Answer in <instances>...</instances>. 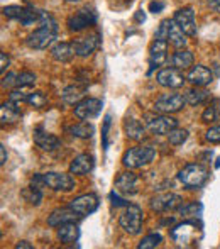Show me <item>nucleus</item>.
I'll list each match as a JSON object with an SVG mask.
<instances>
[{
	"instance_id": "obj_23",
	"label": "nucleus",
	"mask_w": 220,
	"mask_h": 249,
	"mask_svg": "<svg viewBox=\"0 0 220 249\" xmlns=\"http://www.w3.org/2000/svg\"><path fill=\"white\" fill-rule=\"evenodd\" d=\"M168 41L176 50H181V48L186 46V34L183 33V29L178 26L174 19H169V22H168Z\"/></svg>"
},
{
	"instance_id": "obj_37",
	"label": "nucleus",
	"mask_w": 220,
	"mask_h": 249,
	"mask_svg": "<svg viewBox=\"0 0 220 249\" xmlns=\"http://www.w3.org/2000/svg\"><path fill=\"white\" fill-rule=\"evenodd\" d=\"M219 117H220V114L217 112V108L214 107V104L208 105L203 114H202V121L203 122H214V121H217Z\"/></svg>"
},
{
	"instance_id": "obj_2",
	"label": "nucleus",
	"mask_w": 220,
	"mask_h": 249,
	"mask_svg": "<svg viewBox=\"0 0 220 249\" xmlns=\"http://www.w3.org/2000/svg\"><path fill=\"white\" fill-rule=\"evenodd\" d=\"M156 158V149L151 146H135L124 153L122 156V164L129 170H137L146 164H149Z\"/></svg>"
},
{
	"instance_id": "obj_32",
	"label": "nucleus",
	"mask_w": 220,
	"mask_h": 249,
	"mask_svg": "<svg viewBox=\"0 0 220 249\" xmlns=\"http://www.w3.org/2000/svg\"><path fill=\"white\" fill-rule=\"evenodd\" d=\"M161 243H163L161 234L152 232V234H148L146 237H142V241L137 244V249H152V248H158Z\"/></svg>"
},
{
	"instance_id": "obj_6",
	"label": "nucleus",
	"mask_w": 220,
	"mask_h": 249,
	"mask_svg": "<svg viewBox=\"0 0 220 249\" xmlns=\"http://www.w3.org/2000/svg\"><path fill=\"white\" fill-rule=\"evenodd\" d=\"M144 121H146V127L149 129V132L156 136H168L174 127H178V119L169 117V115H166V114H161V115L146 114Z\"/></svg>"
},
{
	"instance_id": "obj_16",
	"label": "nucleus",
	"mask_w": 220,
	"mask_h": 249,
	"mask_svg": "<svg viewBox=\"0 0 220 249\" xmlns=\"http://www.w3.org/2000/svg\"><path fill=\"white\" fill-rule=\"evenodd\" d=\"M95 20H97V14L93 10L82 9L68 19V27L71 31H83L88 26H92V24H95Z\"/></svg>"
},
{
	"instance_id": "obj_43",
	"label": "nucleus",
	"mask_w": 220,
	"mask_h": 249,
	"mask_svg": "<svg viewBox=\"0 0 220 249\" xmlns=\"http://www.w3.org/2000/svg\"><path fill=\"white\" fill-rule=\"evenodd\" d=\"M110 200H112V205H115V207H122V205H127V202H125L122 197H118V192L117 190H114L110 194Z\"/></svg>"
},
{
	"instance_id": "obj_29",
	"label": "nucleus",
	"mask_w": 220,
	"mask_h": 249,
	"mask_svg": "<svg viewBox=\"0 0 220 249\" xmlns=\"http://www.w3.org/2000/svg\"><path fill=\"white\" fill-rule=\"evenodd\" d=\"M61 99L68 105H76L80 100L85 99V89H80V87L71 85V87H68V89L63 90Z\"/></svg>"
},
{
	"instance_id": "obj_28",
	"label": "nucleus",
	"mask_w": 220,
	"mask_h": 249,
	"mask_svg": "<svg viewBox=\"0 0 220 249\" xmlns=\"http://www.w3.org/2000/svg\"><path fill=\"white\" fill-rule=\"evenodd\" d=\"M171 61H173L174 68L186 70V68H190V66L193 65V54H191V51H188V50H178L173 54Z\"/></svg>"
},
{
	"instance_id": "obj_40",
	"label": "nucleus",
	"mask_w": 220,
	"mask_h": 249,
	"mask_svg": "<svg viewBox=\"0 0 220 249\" xmlns=\"http://www.w3.org/2000/svg\"><path fill=\"white\" fill-rule=\"evenodd\" d=\"M180 210L183 215H197V213L202 212V205L200 203H188V205L181 207Z\"/></svg>"
},
{
	"instance_id": "obj_22",
	"label": "nucleus",
	"mask_w": 220,
	"mask_h": 249,
	"mask_svg": "<svg viewBox=\"0 0 220 249\" xmlns=\"http://www.w3.org/2000/svg\"><path fill=\"white\" fill-rule=\"evenodd\" d=\"M168 39H159L156 37L154 43L149 48V59H151V66H161L168 58Z\"/></svg>"
},
{
	"instance_id": "obj_45",
	"label": "nucleus",
	"mask_w": 220,
	"mask_h": 249,
	"mask_svg": "<svg viewBox=\"0 0 220 249\" xmlns=\"http://www.w3.org/2000/svg\"><path fill=\"white\" fill-rule=\"evenodd\" d=\"M163 9H165V3H163V2H151V3H149V10H151V12H154V14L161 12Z\"/></svg>"
},
{
	"instance_id": "obj_49",
	"label": "nucleus",
	"mask_w": 220,
	"mask_h": 249,
	"mask_svg": "<svg viewBox=\"0 0 220 249\" xmlns=\"http://www.w3.org/2000/svg\"><path fill=\"white\" fill-rule=\"evenodd\" d=\"M135 20H139V22H144V20H146V16H144V12H142V10H139V12L135 14Z\"/></svg>"
},
{
	"instance_id": "obj_8",
	"label": "nucleus",
	"mask_w": 220,
	"mask_h": 249,
	"mask_svg": "<svg viewBox=\"0 0 220 249\" xmlns=\"http://www.w3.org/2000/svg\"><path fill=\"white\" fill-rule=\"evenodd\" d=\"M44 185L50 187L51 190L56 192H71L75 188V178L71 177V173H44L43 175Z\"/></svg>"
},
{
	"instance_id": "obj_10",
	"label": "nucleus",
	"mask_w": 220,
	"mask_h": 249,
	"mask_svg": "<svg viewBox=\"0 0 220 249\" xmlns=\"http://www.w3.org/2000/svg\"><path fill=\"white\" fill-rule=\"evenodd\" d=\"M102 110V100L99 99H86L80 100L78 104L75 105V115L80 119V121H90V119H95L97 115Z\"/></svg>"
},
{
	"instance_id": "obj_4",
	"label": "nucleus",
	"mask_w": 220,
	"mask_h": 249,
	"mask_svg": "<svg viewBox=\"0 0 220 249\" xmlns=\"http://www.w3.org/2000/svg\"><path fill=\"white\" fill-rule=\"evenodd\" d=\"M56 36H58V26H41L27 36L26 44L31 50H46L54 43Z\"/></svg>"
},
{
	"instance_id": "obj_3",
	"label": "nucleus",
	"mask_w": 220,
	"mask_h": 249,
	"mask_svg": "<svg viewBox=\"0 0 220 249\" xmlns=\"http://www.w3.org/2000/svg\"><path fill=\"white\" fill-rule=\"evenodd\" d=\"M208 178V171L203 164L200 163H190L180 170L178 173V180L185 185L186 188H200L202 185L207 181Z\"/></svg>"
},
{
	"instance_id": "obj_1",
	"label": "nucleus",
	"mask_w": 220,
	"mask_h": 249,
	"mask_svg": "<svg viewBox=\"0 0 220 249\" xmlns=\"http://www.w3.org/2000/svg\"><path fill=\"white\" fill-rule=\"evenodd\" d=\"M171 237L178 246H193L202 241L203 231L197 220H185L171 231Z\"/></svg>"
},
{
	"instance_id": "obj_13",
	"label": "nucleus",
	"mask_w": 220,
	"mask_h": 249,
	"mask_svg": "<svg viewBox=\"0 0 220 249\" xmlns=\"http://www.w3.org/2000/svg\"><path fill=\"white\" fill-rule=\"evenodd\" d=\"M173 19L176 20V24L183 29V33L188 37H193L197 34V20H195V12L191 7H185V9L176 10Z\"/></svg>"
},
{
	"instance_id": "obj_47",
	"label": "nucleus",
	"mask_w": 220,
	"mask_h": 249,
	"mask_svg": "<svg viewBox=\"0 0 220 249\" xmlns=\"http://www.w3.org/2000/svg\"><path fill=\"white\" fill-rule=\"evenodd\" d=\"M5 161H7V151H5V146H0V164H5Z\"/></svg>"
},
{
	"instance_id": "obj_11",
	"label": "nucleus",
	"mask_w": 220,
	"mask_h": 249,
	"mask_svg": "<svg viewBox=\"0 0 220 249\" xmlns=\"http://www.w3.org/2000/svg\"><path fill=\"white\" fill-rule=\"evenodd\" d=\"M68 207H71L80 217H86L99 209V198L93 194H85V195H80V197L73 198Z\"/></svg>"
},
{
	"instance_id": "obj_26",
	"label": "nucleus",
	"mask_w": 220,
	"mask_h": 249,
	"mask_svg": "<svg viewBox=\"0 0 220 249\" xmlns=\"http://www.w3.org/2000/svg\"><path fill=\"white\" fill-rule=\"evenodd\" d=\"M75 48H73V43H59L51 50V56L59 63H66L75 56Z\"/></svg>"
},
{
	"instance_id": "obj_33",
	"label": "nucleus",
	"mask_w": 220,
	"mask_h": 249,
	"mask_svg": "<svg viewBox=\"0 0 220 249\" xmlns=\"http://www.w3.org/2000/svg\"><path fill=\"white\" fill-rule=\"evenodd\" d=\"M22 197L26 198L31 205H39V203L43 202V192H41V188L31 185L29 188H26V190L22 192Z\"/></svg>"
},
{
	"instance_id": "obj_18",
	"label": "nucleus",
	"mask_w": 220,
	"mask_h": 249,
	"mask_svg": "<svg viewBox=\"0 0 220 249\" xmlns=\"http://www.w3.org/2000/svg\"><path fill=\"white\" fill-rule=\"evenodd\" d=\"M186 80L193 87H207V85H210V83L214 82V73H212L208 68H205V66L197 65V66H193V68L190 70Z\"/></svg>"
},
{
	"instance_id": "obj_39",
	"label": "nucleus",
	"mask_w": 220,
	"mask_h": 249,
	"mask_svg": "<svg viewBox=\"0 0 220 249\" xmlns=\"http://www.w3.org/2000/svg\"><path fill=\"white\" fill-rule=\"evenodd\" d=\"M205 139L212 144H220V125H215V127H210L205 134Z\"/></svg>"
},
{
	"instance_id": "obj_15",
	"label": "nucleus",
	"mask_w": 220,
	"mask_h": 249,
	"mask_svg": "<svg viewBox=\"0 0 220 249\" xmlns=\"http://www.w3.org/2000/svg\"><path fill=\"white\" fill-rule=\"evenodd\" d=\"M181 197L176 194H163L151 200V209L156 212H169L181 207Z\"/></svg>"
},
{
	"instance_id": "obj_50",
	"label": "nucleus",
	"mask_w": 220,
	"mask_h": 249,
	"mask_svg": "<svg viewBox=\"0 0 220 249\" xmlns=\"http://www.w3.org/2000/svg\"><path fill=\"white\" fill-rule=\"evenodd\" d=\"M66 2H69V3H78L80 0H66Z\"/></svg>"
},
{
	"instance_id": "obj_27",
	"label": "nucleus",
	"mask_w": 220,
	"mask_h": 249,
	"mask_svg": "<svg viewBox=\"0 0 220 249\" xmlns=\"http://www.w3.org/2000/svg\"><path fill=\"white\" fill-rule=\"evenodd\" d=\"M124 132L132 141H141L144 138V125L135 119H125L124 121Z\"/></svg>"
},
{
	"instance_id": "obj_14",
	"label": "nucleus",
	"mask_w": 220,
	"mask_h": 249,
	"mask_svg": "<svg viewBox=\"0 0 220 249\" xmlns=\"http://www.w3.org/2000/svg\"><path fill=\"white\" fill-rule=\"evenodd\" d=\"M156 82L165 89H181L185 85V76L178 68H163L156 75Z\"/></svg>"
},
{
	"instance_id": "obj_24",
	"label": "nucleus",
	"mask_w": 220,
	"mask_h": 249,
	"mask_svg": "<svg viewBox=\"0 0 220 249\" xmlns=\"http://www.w3.org/2000/svg\"><path fill=\"white\" fill-rule=\"evenodd\" d=\"M19 117H20L19 104L9 100V102H5V104L2 105V108H0V122H2V125L14 124V122L19 121Z\"/></svg>"
},
{
	"instance_id": "obj_25",
	"label": "nucleus",
	"mask_w": 220,
	"mask_h": 249,
	"mask_svg": "<svg viewBox=\"0 0 220 249\" xmlns=\"http://www.w3.org/2000/svg\"><path fill=\"white\" fill-rule=\"evenodd\" d=\"M58 239L65 244H73L78 241L80 237V229L75 222H68V224H63V226L58 227V232H56Z\"/></svg>"
},
{
	"instance_id": "obj_20",
	"label": "nucleus",
	"mask_w": 220,
	"mask_h": 249,
	"mask_svg": "<svg viewBox=\"0 0 220 249\" xmlns=\"http://www.w3.org/2000/svg\"><path fill=\"white\" fill-rule=\"evenodd\" d=\"M34 142L43 151H54L61 146V141L54 134H50L48 131H44L43 127L34 129Z\"/></svg>"
},
{
	"instance_id": "obj_36",
	"label": "nucleus",
	"mask_w": 220,
	"mask_h": 249,
	"mask_svg": "<svg viewBox=\"0 0 220 249\" xmlns=\"http://www.w3.org/2000/svg\"><path fill=\"white\" fill-rule=\"evenodd\" d=\"M27 104H31L33 107H44V104H46V97H44L43 92H33L29 93V97H27Z\"/></svg>"
},
{
	"instance_id": "obj_9",
	"label": "nucleus",
	"mask_w": 220,
	"mask_h": 249,
	"mask_svg": "<svg viewBox=\"0 0 220 249\" xmlns=\"http://www.w3.org/2000/svg\"><path fill=\"white\" fill-rule=\"evenodd\" d=\"M186 100H185V95H180V93H165L159 99H156L154 102V110L161 112V114H173V112H178L185 107Z\"/></svg>"
},
{
	"instance_id": "obj_5",
	"label": "nucleus",
	"mask_w": 220,
	"mask_h": 249,
	"mask_svg": "<svg viewBox=\"0 0 220 249\" xmlns=\"http://www.w3.org/2000/svg\"><path fill=\"white\" fill-rule=\"evenodd\" d=\"M118 226L124 232L131 236H137L142 231V209L139 205H129L125 212L118 217Z\"/></svg>"
},
{
	"instance_id": "obj_34",
	"label": "nucleus",
	"mask_w": 220,
	"mask_h": 249,
	"mask_svg": "<svg viewBox=\"0 0 220 249\" xmlns=\"http://www.w3.org/2000/svg\"><path fill=\"white\" fill-rule=\"evenodd\" d=\"M188 139V131L186 129H180L174 127L173 131L168 134V141H169L171 146H181L185 141Z\"/></svg>"
},
{
	"instance_id": "obj_19",
	"label": "nucleus",
	"mask_w": 220,
	"mask_h": 249,
	"mask_svg": "<svg viewBox=\"0 0 220 249\" xmlns=\"http://www.w3.org/2000/svg\"><path fill=\"white\" fill-rule=\"evenodd\" d=\"M73 48H75L76 56L86 58V56H90L99 48V36H97V34H90V36L75 39L73 41Z\"/></svg>"
},
{
	"instance_id": "obj_35",
	"label": "nucleus",
	"mask_w": 220,
	"mask_h": 249,
	"mask_svg": "<svg viewBox=\"0 0 220 249\" xmlns=\"http://www.w3.org/2000/svg\"><path fill=\"white\" fill-rule=\"evenodd\" d=\"M36 83V75L31 71H22L17 75V87L20 89H29Z\"/></svg>"
},
{
	"instance_id": "obj_48",
	"label": "nucleus",
	"mask_w": 220,
	"mask_h": 249,
	"mask_svg": "<svg viewBox=\"0 0 220 249\" xmlns=\"http://www.w3.org/2000/svg\"><path fill=\"white\" fill-rule=\"evenodd\" d=\"M20 248L31 249V248H33V244H29L27 241H20V243H17V244H16V249H20Z\"/></svg>"
},
{
	"instance_id": "obj_42",
	"label": "nucleus",
	"mask_w": 220,
	"mask_h": 249,
	"mask_svg": "<svg viewBox=\"0 0 220 249\" xmlns=\"http://www.w3.org/2000/svg\"><path fill=\"white\" fill-rule=\"evenodd\" d=\"M110 124H112V117H110V115H105V121H103V129H102V142H103V148H105V149H107V146H109L107 136H109Z\"/></svg>"
},
{
	"instance_id": "obj_41",
	"label": "nucleus",
	"mask_w": 220,
	"mask_h": 249,
	"mask_svg": "<svg viewBox=\"0 0 220 249\" xmlns=\"http://www.w3.org/2000/svg\"><path fill=\"white\" fill-rule=\"evenodd\" d=\"M2 87L3 89H12V87H17V75L16 73H7V75H3Z\"/></svg>"
},
{
	"instance_id": "obj_46",
	"label": "nucleus",
	"mask_w": 220,
	"mask_h": 249,
	"mask_svg": "<svg viewBox=\"0 0 220 249\" xmlns=\"http://www.w3.org/2000/svg\"><path fill=\"white\" fill-rule=\"evenodd\" d=\"M208 2V7H210L214 12L220 14V0H207Z\"/></svg>"
},
{
	"instance_id": "obj_7",
	"label": "nucleus",
	"mask_w": 220,
	"mask_h": 249,
	"mask_svg": "<svg viewBox=\"0 0 220 249\" xmlns=\"http://www.w3.org/2000/svg\"><path fill=\"white\" fill-rule=\"evenodd\" d=\"M3 16L7 19L19 20L22 26H31L34 22H39L41 10L27 9V7H19V5H9V7H3Z\"/></svg>"
},
{
	"instance_id": "obj_38",
	"label": "nucleus",
	"mask_w": 220,
	"mask_h": 249,
	"mask_svg": "<svg viewBox=\"0 0 220 249\" xmlns=\"http://www.w3.org/2000/svg\"><path fill=\"white\" fill-rule=\"evenodd\" d=\"M27 97H29V93L27 92H24L20 87H17L16 90H12L10 92V95H9V100H12V102H16V104H22V102H27Z\"/></svg>"
},
{
	"instance_id": "obj_17",
	"label": "nucleus",
	"mask_w": 220,
	"mask_h": 249,
	"mask_svg": "<svg viewBox=\"0 0 220 249\" xmlns=\"http://www.w3.org/2000/svg\"><path fill=\"white\" fill-rule=\"evenodd\" d=\"M78 219L82 217L71 209V207H66V209H56L51 212V215L48 217V224L51 227H59L63 224H68V222H76Z\"/></svg>"
},
{
	"instance_id": "obj_44",
	"label": "nucleus",
	"mask_w": 220,
	"mask_h": 249,
	"mask_svg": "<svg viewBox=\"0 0 220 249\" xmlns=\"http://www.w3.org/2000/svg\"><path fill=\"white\" fill-rule=\"evenodd\" d=\"M9 56L5 54V53H0V71L2 73H5V70H7V66H9Z\"/></svg>"
},
{
	"instance_id": "obj_30",
	"label": "nucleus",
	"mask_w": 220,
	"mask_h": 249,
	"mask_svg": "<svg viewBox=\"0 0 220 249\" xmlns=\"http://www.w3.org/2000/svg\"><path fill=\"white\" fill-rule=\"evenodd\" d=\"M208 99H210V92L198 89V87H193V89L186 90V93H185V100L190 105H200L203 102H207Z\"/></svg>"
},
{
	"instance_id": "obj_31",
	"label": "nucleus",
	"mask_w": 220,
	"mask_h": 249,
	"mask_svg": "<svg viewBox=\"0 0 220 249\" xmlns=\"http://www.w3.org/2000/svg\"><path fill=\"white\" fill-rule=\"evenodd\" d=\"M69 132H71L75 138H82V139H88L93 136V132H95V127H93L92 124H88V122H80V124L73 125L71 129H69Z\"/></svg>"
},
{
	"instance_id": "obj_21",
	"label": "nucleus",
	"mask_w": 220,
	"mask_h": 249,
	"mask_svg": "<svg viewBox=\"0 0 220 249\" xmlns=\"http://www.w3.org/2000/svg\"><path fill=\"white\" fill-rule=\"evenodd\" d=\"M93 164H95V160H93L92 154H88V153L78 154V156L69 163V173L71 175H86L93 170Z\"/></svg>"
},
{
	"instance_id": "obj_51",
	"label": "nucleus",
	"mask_w": 220,
	"mask_h": 249,
	"mask_svg": "<svg viewBox=\"0 0 220 249\" xmlns=\"http://www.w3.org/2000/svg\"><path fill=\"white\" fill-rule=\"evenodd\" d=\"M215 168H220V158L217 160V163H215Z\"/></svg>"
},
{
	"instance_id": "obj_12",
	"label": "nucleus",
	"mask_w": 220,
	"mask_h": 249,
	"mask_svg": "<svg viewBox=\"0 0 220 249\" xmlns=\"http://www.w3.org/2000/svg\"><path fill=\"white\" fill-rule=\"evenodd\" d=\"M115 190L125 197H132L139 192V177L132 171L120 173L115 180Z\"/></svg>"
}]
</instances>
